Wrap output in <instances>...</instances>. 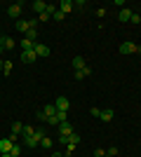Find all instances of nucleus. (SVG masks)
Masks as SVG:
<instances>
[{"label":"nucleus","instance_id":"bb28decb","mask_svg":"<svg viewBox=\"0 0 141 157\" xmlns=\"http://www.w3.org/2000/svg\"><path fill=\"white\" fill-rule=\"evenodd\" d=\"M68 143L78 145V143H80V136H78V134H71V138H68Z\"/></svg>","mask_w":141,"mask_h":157},{"label":"nucleus","instance_id":"473e14b6","mask_svg":"<svg viewBox=\"0 0 141 157\" xmlns=\"http://www.w3.org/2000/svg\"><path fill=\"white\" fill-rule=\"evenodd\" d=\"M96 17H106V10H104V7H96Z\"/></svg>","mask_w":141,"mask_h":157},{"label":"nucleus","instance_id":"c756f323","mask_svg":"<svg viewBox=\"0 0 141 157\" xmlns=\"http://www.w3.org/2000/svg\"><path fill=\"white\" fill-rule=\"evenodd\" d=\"M94 157H106V150H104V148H96V150H94Z\"/></svg>","mask_w":141,"mask_h":157},{"label":"nucleus","instance_id":"393cba45","mask_svg":"<svg viewBox=\"0 0 141 157\" xmlns=\"http://www.w3.org/2000/svg\"><path fill=\"white\" fill-rule=\"evenodd\" d=\"M49 19H52V14L47 12V10H45V12L40 14V17H38V21H42V24H45V21H49Z\"/></svg>","mask_w":141,"mask_h":157},{"label":"nucleus","instance_id":"cd10ccee","mask_svg":"<svg viewBox=\"0 0 141 157\" xmlns=\"http://www.w3.org/2000/svg\"><path fill=\"white\" fill-rule=\"evenodd\" d=\"M89 115H92V117H101V108H96V105H94L92 110H89Z\"/></svg>","mask_w":141,"mask_h":157},{"label":"nucleus","instance_id":"ddd939ff","mask_svg":"<svg viewBox=\"0 0 141 157\" xmlns=\"http://www.w3.org/2000/svg\"><path fill=\"white\" fill-rule=\"evenodd\" d=\"M21 131H24V124H21L19 120H14V122H12V136L21 138Z\"/></svg>","mask_w":141,"mask_h":157},{"label":"nucleus","instance_id":"f3484780","mask_svg":"<svg viewBox=\"0 0 141 157\" xmlns=\"http://www.w3.org/2000/svg\"><path fill=\"white\" fill-rule=\"evenodd\" d=\"M61 122H68V113L66 110H57V124H61Z\"/></svg>","mask_w":141,"mask_h":157},{"label":"nucleus","instance_id":"aec40b11","mask_svg":"<svg viewBox=\"0 0 141 157\" xmlns=\"http://www.w3.org/2000/svg\"><path fill=\"white\" fill-rule=\"evenodd\" d=\"M24 38H26V40H31V42H35V38H38V28H31V31H28L26 35H24Z\"/></svg>","mask_w":141,"mask_h":157},{"label":"nucleus","instance_id":"f257e3e1","mask_svg":"<svg viewBox=\"0 0 141 157\" xmlns=\"http://www.w3.org/2000/svg\"><path fill=\"white\" fill-rule=\"evenodd\" d=\"M42 136H47L45 129H35L33 136L24 138V145H26V148H38V145H40V141H42Z\"/></svg>","mask_w":141,"mask_h":157},{"label":"nucleus","instance_id":"f03ea898","mask_svg":"<svg viewBox=\"0 0 141 157\" xmlns=\"http://www.w3.org/2000/svg\"><path fill=\"white\" fill-rule=\"evenodd\" d=\"M21 7H24V2H12V5L7 7V17H10V19H14V21H19Z\"/></svg>","mask_w":141,"mask_h":157},{"label":"nucleus","instance_id":"e433bc0d","mask_svg":"<svg viewBox=\"0 0 141 157\" xmlns=\"http://www.w3.org/2000/svg\"><path fill=\"white\" fill-rule=\"evenodd\" d=\"M0 157H12V155H10V152H5V155H0Z\"/></svg>","mask_w":141,"mask_h":157},{"label":"nucleus","instance_id":"39448f33","mask_svg":"<svg viewBox=\"0 0 141 157\" xmlns=\"http://www.w3.org/2000/svg\"><path fill=\"white\" fill-rule=\"evenodd\" d=\"M71 134H75L73 124H71V122H61L59 124V136H71Z\"/></svg>","mask_w":141,"mask_h":157},{"label":"nucleus","instance_id":"6e6552de","mask_svg":"<svg viewBox=\"0 0 141 157\" xmlns=\"http://www.w3.org/2000/svg\"><path fill=\"white\" fill-rule=\"evenodd\" d=\"M57 7H59L64 14H71V12H73V7H75V2H71V0H61Z\"/></svg>","mask_w":141,"mask_h":157},{"label":"nucleus","instance_id":"c85d7f7f","mask_svg":"<svg viewBox=\"0 0 141 157\" xmlns=\"http://www.w3.org/2000/svg\"><path fill=\"white\" fill-rule=\"evenodd\" d=\"M118 152H120V150H118V145H111V148H108V152H106V155L115 157V155H118Z\"/></svg>","mask_w":141,"mask_h":157},{"label":"nucleus","instance_id":"0eeeda50","mask_svg":"<svg viewBox=\"0 0 141 157\" xmlns=\"http://www.w3.org/2000/svg\"><path fill=\"white\" fill-rule=\"evenodd\" d=\"M54 105H57V110H66V113H68V108H71V101H68L66 96H59L57 101H54Z\"/></svg>","mask_w":141,"mask_h":157},{"label":"nucleus","instance_id":"4c0bfd02","mask_svg":"<svg viewBox=\"0 0 141 157\" xmlns=\"http://www.w3.org/2000/svg\"><path fill=\"white\" fill-rule=\"evenodd\" d=\"M2 63H5V61H2V59H0V68H2Z\"/></svg>","mask_w":141,"mask_h":157},{"label":"nucleus","instance_id":"2eb2a0df","mask_svg":"<svg viewBox=\"0 0 141 157\" xmlns=\"http://www.w3.org/2000/svg\"><path fill=\"white\" fill-rule=\"evenodd\" d=\"M113 117H115V113L108 108V110H101V117H99V120H101V122H111Z\"/></svg>","mask_w":141,"mask_h":157},{"label":"nucleus","instance_id":"5701e85b","mask_svg":"<svg viewBox=\"0 0 141 157\" xmlns=\"http://www.w3.org/2000/svg\"><path fill=\"white\" fill-rule=\"evenodd\" d=\"M10 155H12V157H19V155H21V145H19V143H14V145H12V150H10Z\"/></svg>","mask_w":141,"mask_h":157},{"label":"nucleus","instance_id":"a878e982","mask_svg":"<svg viewBox=\"0 0 141 157\" xmlns=\"http://www.w3.org/2000/svg\"><path fill=\"white\" fill-rule=\"evenodd\" d=\"M80 75H82V80H85V78H89V75H92V68H89V66H85V68L80 71Z\"/></svg>","mask_w":141,"mask_h":157},{"label":"nucleus","instance_id":"72a5a7b5","mask_svg":"<svg viewBox=\"0 0 141 157\" xmlns=\"http://www.w3.org/2000/svg\"><path fill=\"white\" fill-rule=\"evenodd\" d=\"M52 157H64V155H61V152H52Z\"/></svg>","mask_w":141,"mask_h":157},{"label":"nucleus","instance_id":"1a4fd4ad","mask_svg":"<svg viewBox=\"0 0 141 157\" xmlns=\"http://www.w3.org/2000/svg\"><path fill=\"white\" fill-rule=\"evenodd\" d=\"M132 14H134V12H132L129 7H122V10H120V14H118V19H120L122 24H127V21H132Z\"/></svg>","mask_w":141,"mask_h":157},{"label":"nucleus","instance_id":"f8f14e48","mask_svg":"<svg viewBox=\"0 0 141 157\" xmlns=\"http://www.w3.org/2000/svg\"><path fill=\"white\" fill-rule=\"evenodd\" d=\"M21 61H24V63H35V61H38V56H35L33 49H31V52H21Z\"/></svg>","mask_w":141,"mask_h":157},{"label":"nucleus","instance_id":"20e7f679","mask_svg":"<svg viewBox=\"0 0 141 157\" xmlns=\"http://www.w3.org/2000/svg\"><path fill=\"white\" fill-rule=\"evenodd\" d=\"M33 52H35L38 59H47V56H49V47H47V45H38V42H35Z\"/></svg>","mask_w":141,"mask_h":157},{"label":"nucleus","instance_id":"c9c22d12","mask_svg":"<svg viewBox=\"0 0 141 157\" xmlns=\"http://www.w3.org/2000/svg\"><path fill=\"white\" fill-rule=\"evenodd\" d=\"M136 54H141V45H136Z\"/></svg>","mask_w":141,"mask_h":157},{"label":"nucleus","instance_id":"9d476101","mask_svg":"<svg viewBox=\"0 0 141 157\" xmlns=\"http://www.w3.org/2000/svg\"><path fill=\"white\" fill-rule=\"evenodd\" d=\"M45 10H47V2H45V0H33V14H38V17H40Z\"/></svg>","mask_w":141,"mask_h":157},{"label":"nucleus","instance_id":"4be33fe9","mask_svg":"<svg viewBox=\"0 0 141 157\" xmlns=\"http://www.w3.org/2000/svg\"><path fill=\"white\" fill-rule=\"evenodd\" d=\"M40 145H42V148H45V150H49V148H52V138H49V136H42Z\"/></svg>","mask_w":141,"mask_h":157},{"label":"nucleus","instance_id":"7ed1b4c3","mask_svg":"<svg viewBox=\"0 0 141 157\" xmlns=\"http://www.w3.org/2000/svg\"><path fill=\"white\" fill-rule=\"evenodd\" d=\"M42 113H45V117H47V124H49V122H52V120L57 117V105H54V103H47L45 108H42Z\"/></svg>","mask_w":141,"mask_h":157},{"label":"nucleus","instance_id":"f704fd0d","mask_svg":"<svg viewBox=\"0 0 141 157\" xmlns=\"http://www.w3.org/2000/svg\"><path fill=\"white\" fill-rule=\"evenodd\" d=\"M2 52H5V47H2V42H0V56H2Z\"/></svg>","mask_w":141,"mask_h":157},{"label":"nucleus","instance_id":"412c9836","mask_svg":"<svg viewBox=\"0 0 141 157\" xmlns=\"http://www.w3.org/2000/svg\"><path fill=\"white\" fill-rule=\"evenodd\" d=\"M52 19H54V21H64V19H66V14H64V12L59 10V7H57V12L52 14Z\"/></svg>","mask_w":141,"mask_h":157},{"label":"nucleus","instance_id":"a211bd4d","mask_svg":"<svg viewBox=\"0 0 141 157\" xmlns=\"http://www.w3.org/2000/svg\"><path fill=\"white\" fill-rule=\"evenodd\" d=\"M0 42H2L5 49H14V40L12 38H7V35H5V38H0Z\"/></svg>","mask_w":141,"mask_h":157},{"label":"nucleus","instance_id":"b1692460","mask_svg":"<svg viewBox=\"0 0 141 157\" xmlns=\"http://www.w3.org/2000/svg\"><path fill=\"white\" fill-rule=\"evenodd\" d=\"M2 73H5V75L12 73V61H5V63H2Z\"/></svg>","mask_w":141,"mask_h":157},{"label":"nucleus","instance_id":"9b49d317","mask_svg":"<svg viewBox=\"0 0 141 157\" xmlns=\"http://www.w3.org/2000/svg\"><path fill=\"white\" fill-rule=\"evenodd\" d=\"M120 54H136V45L134 42H122L120 45Z\"/></svg>","mask_w":141,"mask_h":157},{"label":"nucleus","instance_id":"423d86ee","mask_svg":"<svg viewBox=\"0 0 141 157\" xmlns=\"http://www.w3.org/2000/svg\"><path fill=\"white\" fill-rule=\"evenodd\" d=\"M12 145H14V141L10 136H7V138H0V155L10 152V150H12Z\"/></svg>","mask_w":141,"mask_h":157},{"label":"nucleus","instance_id":"7c9ffc66","mask_svg":"<svg viewBox=\"0 0 141 157\" xmlns=\"http://www.w3.org/2000/svg\"><path fill=\"white\" fill-rule=\"evenodd\" d=\"M129 24H141V17L139 14H132V21H129Z\"/></svg>","mask_w":141,"mask_h":157},{"label":"nucleus","instance_id":"4468645a","mask_svg":"<svg viewBox=\"0 0 141 157\" xmlns=\"http://www.w3.org/2000/svg\"><path fill=\"white\" fill-rule=\"evenodd\" d=\"M71 66H73V71H82V68H85V59H82V56H75L73 61H71Z\"/></svg>","mask_w":141,"mask_h":157},{"label":"nucleus","instance_id":"6ab92c4d","mask_svg":"<svg viewBox=\"0 0 141 157\" xmlns=\"http://www.w3.org/2000/svg\"><path fill=\"white\" fill-rule=\"evenodd\" d=\"M33 134H35V129H33V127H26V124H24V131H21V138H28V136H33Z\"/></svg>","mask_w":141,"mask_h":157},{"label":"nucleus","instance_id":"dca6fc26","mask_svg":"<svg viewBox=\"0 0 141 157\" xmlns=\"http://www.w3.org/2000/svg\"><path fill=\"white\" fill-rule=\"evenodd\" d=\"M19 45H21V52H31V49L35 47V42H31V40H26V38H24V40L19 42Z\"/></svg>","mask_w":141,"mask_h":157},{"label":"nucleus","instance_id":"58836bf2","mask_svg":"<svg viewBox=\"0 0 141 157\" xmlns=\"http://www.w3.org/2000/svg\"><path fill=\"white\" fill-rule=\"evenodd\" d=\"M106 157H111V155H106Z\"/></svg>","mask_w":141,"mask_h":157},{"label":"nucleus","instance_id":"2f4dec72","mask_svg":"<svg viewBox=\"0 0 141 157\" xmlns=\"http://www.w3.org/2000/svg\"><path fill=\"white\" fill-rule=\"evenodd\" d=\"M35 117L40 120V122H47V117H45V113H42V110H38V115H35Z\"/></svg>","mask_w":141,"mask_h":157}]
</instances>
